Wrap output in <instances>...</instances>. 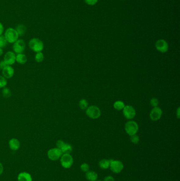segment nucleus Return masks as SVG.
<instances>
[{"label":"nucleus","mask_w":180,"mask_h":181,"mask_svg":"<svg viewBox=\"0 0 180 181\" xmlns=\"http://www.w3.org/2000/svg\"><path fill=\"white\" fill-rule=\"evenodd\" d=\"M29 46L31 50L35 53L41 52L44 48V44L40 39L38 38H32L29 43Z\"/></svg>","instance_id":"1"},{"label":"nucleus","mask_w":180,"mask_h":181,"mask_svg":"<svg viewBox=\"0 0 180 181\" xmlns=\"http://www.w3.org/2000/svg\"><path fill=\"white\" fill-rule=\"evenodd\" d=\"M19 36L16 30L14 29L13 28H9L6 30L4 35L7 42L11 43H14L16 41H17L19 38Z\"/></svg>","instance_id":"2"},{"label":"nucleus","mask_w":180,"mask_h":181,"mask_svg":"<svg viewBox=\"0 0 180 181\" xmlns=\"http://www.w3.org/2000/svg\"><path fill=\"white\" fill-rule=\"evenodd\" d=\"M125 130L126 133L130 136L136 134L138 130V123L134 121H129L125 124Z\"/></svg>","instance_id":"3"},{"label":"nucleus","mask_w":180,"mask_h":181,"mask_svg":"<svg viewBox=\"0 0 180 181\" xmlns=\"http://www.w3.org/2000/svg\"><path fill=\"white\" fill-rule=\"evenodd\" d=\"M61 165L64 168H69L74 164V159L70 154H62L60 158Z\"/></svg>","instance_id":"4"},{"label":"nucleus","mask_w":180,"mask_h":181,"mask_svg":"<svg viewBox=\"0 0 180 181\" xmlns=\"http://www.w3.org/2000/svg\"><path fill=\"white\" fill-rule=\"evenodd\" d=\"M86 115L91 119H97L101 115V110L95 105H92L88 107L86 110Z\"/></svg>","instance_id":"5"},{"label":"nucleus","mask_w":180,"mask_h":181,"mask_svg":"<svg viewBox=\"0 0 180 181\" xmlns=\"http://www.w3.org/2000/svg\"><path fill=\"white\" fill-rule=\"evenodd\" d=\"M109 168L114 173H119L124 168V165L120 160H110Z\"/></svg>","instance_id":"6"},{"label":"nucleus","mask_w":180,"mask_h":181,"mask_svg":"<svg viewBox=\"0 0 180 181\" xmlns=\"http://www.w3.org/2000/svg\"><path fill=\"white\" fill-rule=\"evenodd\" d=\"M62 153L60 149L58 148H53L49 150L47 153V155L49 159L52 161H56L59 160L62 155Z\"/></svg>","instance_id":"7"},{"label":"nucleus","mask_w":180,"mask_h":181,"mask_svg":"<svg viewBox=\"0 0 180 181\" xmlns=\"http://www.w3.org/2000/svg\"><path fill=\"white\" fill-rule=\"evenodd\" d=\"M25 48V43L24 41L22 39L17 40L14 43L13 49L15 53L17 54H22Z\"/></svg>","instance_id":"8"},{"label":"nucleus","mask_w":180,"mask_h":181,"mask_svg":"<svg viewBox=\"0 0 180 181\" xmlns=\"http://www.w3.org/2000/svg\"><path fill=\"white\" fill-rule=\"evenodd\" d=\"M123 110L124 117L127 119H132L135 117V110L131 105H126Z\"/></svg>","instance_id":"9"},{"label":"nucleus","mask_w":180,"mask_h":181,"mask_svg":"<svg viewBox=\"0 0 180 181\" xmlns=\"http://www.w3.org/2000/svg\"><path fill=\"white\" fill-rule=\"evenodd\" d=\"M155 47L157 50L162 53H165L168 51V46L167 41L163 39H160L156 42Z\"/></svg>","instance_id":"10"},{"label":"nucleus","mask_w":180,"mask_h":181,"mask_svg":"<svg viewBox=\"0 0 180 181\" xmlns=\"http://www.w3.org/2000/svg\"><path fill=\"white\" fill-rule=\"evenodd\" d=\"M162 115V111L159 107H154L151 111L149 117L151 120L153 121L159 120L161 118Z\"/></svg>","instance_id":"11"},{"label":"nucleus","mask_w":180,"mask_h":181,"mask_svg":"<svg viewBox=\"0 0 180 181\" xmlns=\"http://www.w3.org/2000/svg\"><path fill=\"white\" fill-rule=\"evenodd\" d=\"M4 61L8 65H11L16 62V54L12 51H8L4 57Z\"/></svg>","instance_id":"12"},{"label":"nucleus","mask_w":180,"mask_h":181,"mask_svg":"<svg viewBox=\"0 0 180 181\" xmlns=\"http://www.w3.org/2000/svg\"><path fill=\"white\" fill-rule=\"evenodd\" d=\"M2 74L6 78H11L14 74V68L10 65H7L2 70Z\"/></svg>","instance_id":"13"},{"label":"nucleus","mask_w":180,"mask_h":181,"mask_svg":"<svg viewBox=\"0 0 180 181\" xmlns=\"http://www.w3.org/2000/svg\"><path fill=\"white\" fill-rule=\"evenodd\" d=\"M9 145L10 149L13 151L18 150L20 147V142L19 140L16 138L10 139L9 142Z\"/></svg>","instance_id":"14"},{"label":"nucleus","mask_w":180,"mask_h":181,"mask_svg":"<svg viewBox=\"0 0 180 181\" xmlns=\"http://www.w3.org/2000/svg\"><path fill=\"white\" fill-rule=\"evenodd\" d=\"M18 181H32L31 175L27 172H21L17 176Z\"/></svg>","instance_id":"15"},{"label":"nucleus","mask_w":180,"mask_h":181,"mask_svg":"<svg viewBox=\"0 0 180 181\" xmlns=\"http://www.w3.org/2000/svg\"><path fill=\"white\" fill-rule=\"evenodd\" d=\"M86 178L89 181H97L98 174L94 171H88L86 173Z\"/></svg>","instance_id":"16"},{"label":"nucleus","mask_w":180,"mask_h":181,"mask_svg":"<svg viewBox=\"0 0 180 181\" xmlns=\"http://www.w3.org/2000/svg\"><path fill=\"white\" fill-rule=\"evenodd\" d=\"M60 150H61L63 154H70L72 151V147L71 145L65 143Z\"/></svg>","instance_id":"17"},{"label":"nucleus","mask_w":180,"mask_h":181,"mask_svg":"<svg viewBox=\"0 0 180 181\" xmlns=\"http://www.w3.org/2000/svg\"><path fill=\"white\" fill-rule=\"evenodd\" d=\"M16 62L20 64H24L27 62V58L23 54H19L16 56Z\"/></svg>","instance_id":"18"},{"label":"nucleus","mask_w":180,"mask_h":181,"mask_svg":"<svg viewBox=\"0 0 180 181\" xmlns=\"http://www.w3.org/2000/svg\"><path fill=\"white\" fill-rule=\"evenodd\" d=\"M109 165H110V160H107V159L101 160L99 163V166L101 169H108L109 168Z\"/></svg>","instance_id":"19"},{"label":"nucleus","mask_w":180,"mask_h":181,"mask_svg":"<svg viewBox=\"0 0 180 181\" xmlns=\"http://www.w3.org/2000/svg\"><path fill=\"white\" fill-rule=\"evenodd\" d=\"M16 31H17L19 36H23L25 33L26 28L23 25H19L17 27Z\"/></svg>","instance_id":"20"},{"label":"nucleus","mask_w":180,"mask_h":181,"mask_svg":"<svg viewBox=\"0 0 180 181\" xmlns=\"http://www.w3.org/2000/svg\"><path fill=\"white\" fill-rule=\"evenodd\" d=\"M125 106V105L124 102L121 101H117L115 102L114 104V107L117 110H119V111L122 110L124 109Z\"/></svg>","instance_id":"21"},{"label":"nucleus","mask_w":180,"mask_h":181,"mask_svg":"<svg viewBox=\"0 0 180 181\" xmlns=\"http://www.w3.org/2000/svg\"><path fill=\"white\" fill-rule=\"evenodd\" d=\"M35 60L37 62H42L44 60V55L42 52L37 53V54L35 56Z\"/></svg>","instance_id":"22"},{"label":"nucleus","mask_w":180,"mask_h":181,"mask_svg":"<svg viewBox=\"0 0 180 181\" xmlns=\"http://www.w3.org/2000/svg\"><path fill=\"white\" fill-rule=\"evenodd\" d=\"M88 102L85 99L81 100L79 101V105L80 107L82 110L87 109V107H88Z\"/></svg>","instance_id":"23"},{"label":"nucleus","mask_w":180,"mask_h":181,"mask_svg":"<svg viewBox=\"0 0 180 181\" xmlns=\"http://www.w3.org/2000/svg\"><path fill=\"white\" fill-rule=\"evenodd\" d=\"M2 94H3V97L8 98V97H10L11 96V91H10L9 89L5 88L2 91Z\"/></svg>","instance_id":"24"},{"label":"nucleus","mask_w":180,"mask_h":181,"mask_svg":"<svg viewBox=\"0 0 180 181\" xmlns=\"http://www.w3.org/2000/svg\"><path fill=\"white\" fill-rule=\"evenodd\" d=\"M7 41L3 36H0V48H3L7 45Z\"/></svg>","instance_id":"25"},{"label":"nucleus","mask_w":180,"mask_h":181,"mask_svg":"<svg viewBox=\"0 0 180 181\" xmlns=\"http://www.w3.org/2000/svg\"><path fill=\"white\" fill-rule=\"evenodd\" d=\"M7 85V80L4 76H0V88H4Z\"/></svg>","instance_id":"26"},{"label":"nucleus","mask_w":180,"mask_h":181,"mask_svg":"<svg viewBox=\"0 0 180 181\" xmlns=\"http://www.w3.org/2000/svg\"><path fill=\"white\" fill-rule=\"evenodd\" d=\"M130 141H132V143H133L134 144H136L139 141V137L136 134L132 135L130 136Z\"/></svg>","instance_id":"27"},{"label":"nucleus","mask_w":180,"mask_h":181,"mask_svg":"<svg viewBox=\"0 0 180 181\" xmlns=\"http://www.w3.org/2000/svg\"><path fill=\"white\" fill-rule=\"evenodd\" d=\"M89 166L88 164L87 163H83L81 164V166H80V169H81V171L83 172H87L89 171Z\"/></svg>","instance_id":"28"},{"label":"nucleus","mask_w":180,"mask_h":181,"mask_svg":"<svg viewBox=\"0 0 180 181\" xmlns=\"http://www.w3.org/2000/svg\"><path fill=\"white\" fill-rule=\"evenodd\" d=\"M159 100L156 98H153L150 101V104L153 107H156L159 104Z\"/></svg>","instance_id":"29"},{"label":"nucleus","mask_w":180,"mask_h":181,"mask_svg":"<svg viewBox=\"0 0 180 181\" xmlns=\"http://www.w3.org/2000/svg\"><path fill=\"white\" fill-rule=\"evenodd\" d=\"M64 144H65V142H64V141L61 140H58L56 143L57 148H59L60 149L61 148H62V146H64Z\"/></svg>","instance_id":"30"},{"label":"nucleus","mask_w":180,"mask_h":181,"mask_svg":"<svg viewBox=\"0 0 180 181\" xmlns=\"http://www.w3.org/2000/svg\"><path fill=\"white\" fill-rule=\"evenodd\" d=\"M85 2L88 5L94 6L97 3L98 0H85Z\"/></svg>","instance_id":"31"},{"label":"nucleus","mask_w":180,"mask_h":181,"mask_svg":"<svg viewBox=\"0 0 180 181\" xmlns=\"http://www.w3.org/2000/svg\"><path fill=\"white\" fill-rule=\"evenodd\" d=\"M104 181H115L114 178L112 176H107L105 177Z\"/></svg>","instance_id":"32"},{"label":"nucleus","mask_w":180,"mask_h":181,"mask_svg":"<svg viewBox=\"0 0 180 181\" xmlns=\"http://www.w3.org/2000/svg\"><path fill=\"white\" fill-rule=\"evenodd\" d=\"M8 65L6 64V62H4V60H2L0 62V69L1 70H3L4 67H6Z\"/></svg>","instance_id":"33"},{"label":"nucleus","mask_w":180,"mask_h":181,"mask_svg":"<svg viewBox=\"0 0 180 181\" xmlns=\"http://www.w3.org/2000/svg\"><path fill=\"white\" fill-rule=\"evenodd\" d=\"M3 31H4V26L2 23L0 22V36L2 35Z\"/></svg>","instance_id":"34"},{"label":"nucleus","mask_w":180,"mask_h":181,"mask_svg":"<svg viewBox=\"0 0 180 181\" xmlns=\"http://www.w3.org/2000/svg\"><path fill=\"white\" fill-rule=\"evenodd\" d=\"M3 172V166L1 163H0V175H1Z\"/></svg>","instance_id":"35"},{"label":"nucleus","mask_w":180,"mask_h":181,"mask_svg":"<svg viewBox=\"0 0 180 181\" xmlns=\"http://www.w3.org/2000/svg\"><path fill=\"white\" fill-rule=\"evenodd\" d=\"M179 111H180V108L178 107V111H177L178 112H177V117H178V118H180V115H179L180 112H179Z\"/></svg>","instance_id":"36"},{"label":"nucleus","mask_w":180,"mask_h":181,"mask_svg":"<svg viewBox=\"0 0 180 181\" xmlns=\"http://www.w3.org/2000/svg\"><path fill=\"white\" fill-rule=\"evenodd\" d=\"M3 53V49H2V48H0V56H2Z\"/></svg>","instance_id":"37"},{"label":"nucleus","mask_w":180,"mask_h":181,"mask_svg":"<svg viewBox=\"0 0 180 181\" xmlns=\"http://www.w3.org/2000/svg\"></svg>","instance_id":"38"}]
</instances>
